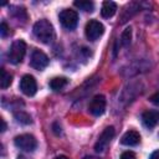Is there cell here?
Returning <instances> with one entry per match:
<instances>
[{
  "label": "cell",
  "instance_id": "obj_11",
  "mask_svg": "<svg viewBox=\"0 0 159 159\" xmlns=\"http://www.w3.org/2000/svg\"><path fill=\"white\" fill-rule=\"evenodd\" d=\"M140 142V134L137 132V130H128L123 134L122 139H120V143L123 145H128V147H133V145H137L139 144Z\"/></svg>",
  "mask_w": 159,
  "mask_h": 159
},
{
  "label": "cell",
  "instance_id": "obj_6",
  "mask_svg": "<svg viewBox=\"0 0 159 159\" xmlns=\"http://www.w3.org/2000/svg\"><path fill=\"white\" fill-rule=\"evenodd\" d=\"M114 134H116L114 128H113V127H107V128L101 133V135H99V138H98V140H97V143H96V145H94V150H96L97 153H103V152L107 149V147L111 144V142H112Z\"/></svg>",
  "mask_w": 159,
  "mask_h": 159
},
{
  "label": "cell",
  "instance_id": "obj_17",
  "mask_svg": "<svg viewBox=\"0 0 159 159\" xmlns=\"http://www.w3.org/2000/svg\"><path fill=\"white\" fill-rule=\"evenodd\" d=\"M15 10H11V14L12 16L16 17V20H21V21H26L27 19V14H26V10L24 7H14Z\"/></svg>",
  "mask_w": 159,
  "mask_h": 159
},
{
  "label": "cell",
  "instance_id": "obj_14",
  "mask_svg": "<svg viewBox=\"0 0 159 159\" xmlns=\"http://www.w3.org/2000/svg\"><path fill=\"white\" fill-rule=\"evenodd\" d=\"M76 7H78L80 10H83L86 12H92L93 9H94V4L92 1H88V0H77L73 2Z\"/></svg>",
  "mask_w": 159,
  "mask_h": 159
},
{
  "label": "cell",
  "instance_id": "obj_24",
  "mask_svg": "<svg viewBox=\"0 0 159 159\" xmlns=\"http://www.w3.org/2000/svg\"><path fill=\"white\" fill-rule=\"evenodd\" d=\"M55 159H70V158L66 157V155H58V157H56Z\"/></svg>",
  "mask_w": 159,
  "mask_h": 159
},
{
  "label": "cell",
  "instance_id": "obj_10",
  "mask_svg": "<svg viewBox=\"0 0 159 159\" xmlns=\"http://www.w3.org/2000/svg\"><path fill=\"white\" fill-rule=\"evenodd\" d=\"M142 120L145 127L153 128L159 123V111L152 109V111H145L142 114Z\"/></svg>",
  "mask_w": 159,
  "mask_h": 159
},
{
  "label": "cell",
  "instance_id": "obj_2",
  "mask_svg": "<svg viewBox=\"0 0 159 159\" xmlns=\"http://www.w3.org/2000/svg\"><path fill=\"white\" fill-rule=\"evenodd\" d=\"M26 53V43L22 40H16L12 42L9 52H7V58L11 63L17 65L21 63L24 60V56Z\"/></svg>",
  "mask_w": 159,
  "mask_h": 159
},
{
  "label": "cell",
  "instance_id": "obj_22",
  "mask_svg": "<svg viewBox=\"0 0 159 159\" xmlns=\"http://www.w3.org/2000/svg\"><path fill=\"white\" fill-rule=\"evenodd\" d=\"M149 159H159V150H155V152H153Z\"/></svg>",
  "mask_w": 159,
  "mask_h": 159
},
{
  "label": "cell",
  "instance_id": "obj_9",
  "mask_svg": "<svg viewBox=\"0 0 159 159\" xmlns=\"http://www.w3.org/2000/svg\"><path fill=\"white\" fill-rule=\"evenodd\" d=\"M104 109H106V98H104V96H102V94L94 96L91 99L89 104H88L89 113L98 117V116H102L104 113Z\"/></svg>",
  "mask_w": 159,
  "mask_h": 159
},
{
  "label": "cell",
  "instance_id": "obj_8",
  "mask_svg": "<svg viewBox=\"0 0 159 159\" xmlns=\"http://www.w3.org/2000/svg\"><path fill=\"white\" fill-rule=\"evenodd\" d=\"M20 89L24 94L29 97L34 96L37 91V83H36L35 77L31 75H25L20 81Z\"/></svg>",
  "mask_w": 159,
  "mask_h": 159
},
{
  "label": "cell",
  "instance_id": "obj_13",
  "mask_svg": "<svg viewBox=\"0 0 159 159\" xmlns=\"http://www.w3.org/2000/svg\"><path fill=\"white\" fill-rule=\"evenodd\" d=\"M67 78L66 77H55L50 81V87L53 89V91H60L62 89L66 84H67Z\"/></svg>",
  "mask_w": 159,
  "mask_h": 159
},
{
  "label": "cell",
  "instance_id": "obj_3",
  "mask_svg": "<svg viewBox=\"0 0 159 159\" xmlns=\"http://www.w3.org/2000/svg\"><path fill=\"white\" fill-rule=\"evenodd\" d=\"M15 145L24 152H34L37 147V140L31 134H20L14 139Z\"/></svg>",
  "mask_w": 159,
  "mask_h": 159
},
{
  "label": "cell",
  "instance_id": "obj_25",
  "mask_svg": "<svg viewBox=\"0 0 159 159\" xmlns=\"http://www.w3.org/2000/svg\"><path fill=\"white\" fill-rule=\"evenodd\" d=\"M17 159H27V158H26V157H24V155H19V157H17Z\"/></svg>",
  "mask_w": 159,
  "mask_h": 159
},
{
  "label": "cell",
  "instance_id": "obj_15",
  "mask_svg": "<svg viewBox=\"0 0 159 159\" xmlns=\"http://www.w3.org/2000/svg\"><path fill=\"white\" fill-rule=\"evenodd\" d=\"M12 82V76L5 70V68H1V80H0V87L2 89L7 88Z\"/></svg>",
  "mask_w": 159,
  "mask_h": 159
},
{
  "label": "cell",
  "instance_id": "obj_21",
  "mask_svg": "<svg viewBox=\"0 0 159 159\" xmlns=\"http://www.w3.org/2000/svg\"><path fill=\"white\" fill-rule=\"evenodd\" d=\"M150 101H152V103H154L155 106H159V92L154 93V94L150 97Z\"/></svg>",
  "mask_w": 159,
  "mask_h": 159
},
{
  "label": "cell",
  "instance_id": "obj_12",
  "mask_svg": "<svg viewBox=\"0 0 159 159\" xmlns=\"http://www.w3.org/2000/svg\"><path fill=\"white\" fill-rule=\"evenodd\" d=\"M117 11V4L113 2V1H104L103 5H102V10H101V14L103 17L106 19H109L112 17Z\"/></svg>",
  "mask_w": 159,
  "mask_h": 159
},
{
  "label": "cell",
  "instance_id": "obj_7",
  "mask_svg": "<svg viewBox=\"0 0 159 159\" xmlns=\"http://www.w3.org/2000/svg\"><path fill=\"white\" fill-rule=\"evenodd\" d=\"M48 62H50L48 57H47L42 51H40V50H37V48H35V50L32 51L31 57H30V65H31L32 68L41 71V70H43V68L48 65Z\"/></svg>",
  "mask_w": 159,
  "mask_h": 159
},
{
  "label": "cell",
  "instance_id": "obj_20",
  "mask_svg": "<svg viewBox=\"0 0 159 159\" xmlns=\"http://www.w3.org/2000/svg\"><path fill=\"white\" fill-rule=\"evenodd\" d=\"M120 159H135V154L133 152H130V150H127V152L122 153Z\"/></svg>",
  "mask_w": 159,
  "mask_h": 159
},
{
  "label": "cell",
  "instance_id": "obj_18",
  "mask_svg": "<svg viewBox=\"0 0 159 159\" xmlns=\"http://www.w3.org/2000/svg\"><path fill=\"white\" fill-rule=\"evenodd\" d=\"M130 40H132V29L130 27H127L123 32H122V36H120V42L123 46H129L130 43Z\"/></svg>",
  "mask_w": 159,
  "mask_h": 159
},
{
  "label": "cell",
  "instance_id": "obj_1",
  "mask_svg": "<svg viewBox=\"0 0 159 159\" xmlns=\"http://www.w3.org/2000/svg\"><path fill=\"white\" fill-rule=\"evenodd\" d=\"M32 31H34L35 37H36L39 41L43 42V43H50V42L53 40V37H55L53 26H52V24H51L48 20H46V19H41V20H39L37 22H35Z\"/></svg>",
  "mask_w": 159,
  "mask_h": 159
},
{
  "label": "cell",
  "instance_id": "obj_23",
  "mask_svg": "<svg viewBox=\"0 0 159 159\" xmlns=\"http://www.w3.org/2000/svg\"><path fill=\"white\" fill-rule=\"evenodd\" d=\"M6 130V123H5V120L1 118V132H5Z\"/></svg>",
  "mask_w": 159,
  "mask_h": 159
},
{
  "label": "cell",
  "instance_id": "obj_26",
  "mask_svg": "<svg viewBox=\"0 0 159 159\" xmlns=\"http://www.w3.org/2000/svg\"><path fill=\"white\" fill-rule=\"evenodd\" d=\"M84 159H98V158H94V157H86Z\"/></svg>",
  "mask_w": 159,
  "mask_h": 159
},
{
  "label": "cell",
  "instance_id": "obj_19",
  "mask_svg": "<svg viewBox=\"0 0 159 159\" xmlns=\"http://www.w3.org/2000/svg\"><path fill=\"white\" fill-rule=\"evenodd\" d=\"M7 34H9V26L6 25V22L2 21L0 25V35H1V37H6Z\"/></svg>",
  "mask_w": 159,
  "mask_h": 159
},
{
  "label": "cell",
  "instance_id": "obj_4",
  "mask_svg": "<svg viewBox=\"0 0 159 159\" xmlns=\"http://www.w3.org/2000/svg\"><path fill=\"white\" fill-rule=\"evenodd\" d=\"M104 32V26L102 22L97 21V20H89L86 25V29H84V34H86V37L89 40V41H96L98 40Z\"/></svg>",
  "mask_w": 159,
  "mask_h": 159
},
{
  "label": "cell",
  "instance_id": "obj_16",
  "mask_svg": "<svg viewBox=\"0 0 159 159\" xmlns=\"http://www.w3.org/2000/svg\"><path fill=\"white\" fill-rule=\"evenodd\" d=\"M14 117H15V119H16L19 123H21V124H30V123L32 122L30 114H27V113L24 112V111H17V112H15V113H14Z\"/></svg>",
  "mask_w": 159,
  "mask_h": 159
},
{
  "label": "cell",
  "instance_id": "obj_5",
  "mask_svg": "<svg viewBox=\"0 0 159 159\" xmlns=\"http://www.w3.org/2000/svg\"><path fill=\"white\" fill-rule=\"evenodd\" d=\"M60 22L61 25L67 29V30H73L76 26H77V22H78V15L75 10H71V9H65L60 12Z\"/></svg>",
  "mask_w": 159,
  "mask_h": 159
}]
</instances>
